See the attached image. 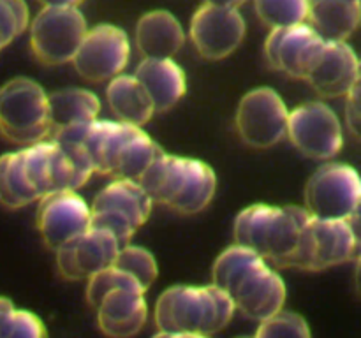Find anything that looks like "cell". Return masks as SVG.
Returning a JSON list of instances; mask_svg holds the SVG:
<instances>
[{
	"label": "cell",
	"mask_w": 361,
	"mask_h": 338,
	"mask_svg": "<svg viewBox=\"0 0 361 338\" xmlns=\"http://www.w3.org/2000/svg\"><path fill=\"white\" fill-rule=\"evenodd\" d=\"M51 141L0 157V204L7 210L28 206L51 194Z\"/></svg>",
	"instance_id": "obj_7"
},
{
	"label": "cell",
	"mask_w": 361,
	"mask_h": 338,
	"mask_svg": "<svg viewBox=\"0 0 361 338\" xmlns=\"http://www.w3.org/2000/svg\"><path fill=\"white\" fill-rule=\"evenodd\" d=\"M56 132H66L80 141L94 173L111 176L113 180L137 183L162 154L161 146L141 127L120 122L95 120Z\"/></svg>",
	"instance_id": "obj_1"
},
{
	"label": "cell",
	"mask_w": 361,
	"mask_h": 338,
	"mask_svg": "<svg viewBox=\"0 0 361 338\" xmlns=\"http://www.w3.org/2000/svg\"><path fill=\"white\" fill-rule=\"evenodd\" d=\"M348 104H345V122L349 130L358 137L360 134V84L353 88L348 95Z\"/></svg>",
	"instance_id": "obj_32"
},
{
	"label": "cell",
	"mask_w": 361,
	"mask_h": 338,
	"mask_svg": "<svg viewBox=\"0 0 361 338\" xmlns=\"http://www.w3.org/2000/svg\"><path fill=\"white\" fill-rule=\"evenodd\" d=\"M235 305L215 285H173L159 296L154 319L161 333L212 337L229 324Z\"/></svg>",
	"instance_id": "obj_5"
},
{
	"label": "cell",
	"mask_w": 361,
	"mask_h": 338,
	"mask_svg": "<svg viewBox=\"0 0 361 338\" xmlns=\"http://www.w3.org/2000/svg\"><path fill=\"white\" fill-rule=\"evenodd\" d=\"M189 37L203 58L222 60L245 37V20L238 9L203 4L192 14Z\"/></svg>",
	"instance_id": "obj_15"
},
{
	"label": "cell",
	"mask_w": 361,
	"mask_h": 338,
	"mask_svg": "<svg viewBox=\"0 0 361 338\" xmlns=\"http://www.w3.org/2000/svg\"><path fill=\"white\" fill-rule=\"evenodd\" d=\"M118 250V242L109 232L90 227L55 250L56 266L67 280H88L99 271L111 268Z\"/></svg>",
	"instance_id": "obj_18"
},
{
	"label": "cell",
	"mask_w": 361,
	"mask_h": 338,
	"mask_svg": "<svg viewBox=\"0 0 361 338\" xmlns=\"http://www.w3.org/2000/svg\"><path fill=\"white\" fill-rule=\"evenodd\" d=\"M106 99L113 115L120 123L143 127L154 116V106L134 76L120 74L106 88Z\"/></svg>",
	"instance_id": "obj_25"
},
{
	"label": "cell",
	"mask_w": 361,
	"mask_h": 338,
	"mask_svg": "<svg viewBox=\"0 0 361 338\" xmlns=\"http://www.w3.org/2000/svg\"><path fill=\"white\" fill-rule=\"evenodd\" d=\"M360 0H310L307 25L324 42H348L360 25Z\"/></svg>",
	"instance_id": "obj_23"
},
{
	"label": "cell",
	"mask_w": 361,
	"mask_h": 338,
	"mask_svg": "<svg viewBox=\"0 0 361 338\" xmlns=\"http://www.w3.org/2000/svg\"><path fill=\"white\" fill-rule=\"evenodd\" d=\"M152 199L140 183L113 180L106 185L90 206V227L109 232L120 249L129 245L137 229L152 213Z\"/></svg>",
	"instance_id": "obj_9"
},
{
	"label": "cell",
	"mask_w": 361,
	"mask_h": 338,
	"mask_svg": "<svg viewBox=\"0 0 361 338\" xmlns=\"http://www.w3.org/2000/svg\"><path fill=\"white\" fill-rule=\"evenodd\" d=\"M361 182L348 164H324L305 185V210L321 220H353L358 217Z\"/></svg>",
	"instance_id": "obj_10"
},
{
	"label": "cell",
	"mask_w": 361,
	"mask_h": 338,
	"mask_svg": "<svg viewBox=\"0 0 361 338\" xmlns=\"http://www.w3.org/2000/svg\"><path fill=\"white\" fill-rule=\"evenodd\" d=\"M0 136L23 148L49 139L48 94L37 81L14 77L0 87Z\"/></svg>",
	"instance_id": "obj_6"
},
{
	"label": "cell",
	"mask_w": 361,
	"mask_h": 338,
	"mask_svg": "<svg viewBox=\"0 0 361 338\" xmlns=\"http://www.w3.org/2000/svg\"><path fill=\"white\" fill-rule=\"evenodd\" d=\"M44 7H80L83 0H37Z\"/></svg>",
	"instance_id": "obj_34"
},
{
	"label": "cell",
	"mask_w": 361,
	"mask_h": 338,
	"mask_svg": "<svg viewBox=\"0 0 361 338\" xmlns=\"http://www.w3.org/2000/svg\"><path fill=\"white\" fill-rule=\"evenodd\" d=\"M356 220H321L309 217L302 227L289 268L321 271L358 257L360 239Z\"/></svg>",
	"instance_id": "obj_8"
},
{
	"label": "cell",
	"mask_w": 361,
	"mask_h": 338,
	"mask_svg": "<svg viewBox=\"0 0 361 338\" xmlns=\"http://www.w3.org/2000/svg\"><path fill=\"white\" fill-rule=\"evenodd\" d=\"M152 203H159L182 215L203 211L214 199L217 176L203 161L162 151L140 182Z\"/></svg>",
	"instance_id": "obj_3"
},
{
	"label": "cell",
	"mask_w": 361,
	"mask_h": 338,
	"mask_svg": "<svg viewBox=\"0 0 361 338\" xmlns=\"http://www.w3.org/2000/svg\"><path fill=\"white\" fill-rule=\"evenodd\" d=\"M245 0H204V4H210V6H219V7H233V9H238Z\"/></svg>",
	"instance_id": "obj_35"
},
{
	"label": "cell",
	"mask_w": 361,
	"mask_h": 338,
	"mask_svg": "<svg viewBox=\"0 0 361 338\" xmlns=\"http://www.w3.org/2000/svg\"><path fill=\"white\" fill-rule=\"evenodd\" d=\"M254 338H312V334L305 317L282 308L275 315L261 320Z\"/></svg>",
	"instance_id": "obj_28"
},
{
	"label": "cell",
	"mask_w": 361,
	"mask_h": 338,
	"mask_svg": "<svg viewBox=\"0 0 361 338\" xmlns=\"http://www.w3.org/2000/svg\"><path fill=\"white\" fill-rule=\"evenodd\" d=\"M185 42L182 23L169 11H150L136 23V46L145 58H173Z\"/></svg>",
	"instance_id": "obj_22"
},
{
	"label": "cell",
	"mask_w": 361,
	"mask_h": 338,
	"mask_svg": "<svg viewBox=\"0 0 361 338\" xmlns=\"http://www.w3.org/2000/svg\"><path fill=\"white\" fill-rule=\"evenodd\" d=\"M97 323L109 338H133L143 330L148 317L145 292L115 289L95 306Z\"/></svg>",
	"instance_id": "obj_20"
},
{
	"label": "cell",
	"mask_w": 361,
	"mask_h": 338,
	"mask_svg": "<svg viewBox=\"0 0 361 338\" xmlns=\"http://www.w3.org/2000/svg\"><path fill=\"white\" fill-rule=\"evenodd\" d=\"M133 76L147 92L155 113L169 111L185 95V74L173 58H143Z\"/></svg>",
	"instance_id": "obj_21"
},
{
	"label": "cell",
	"mask_w": 361,
	"mask_h": 338,
	"mask_svg": "<svg viewBox=\"0 0 361 338\" xmlns=\"http://www.w3.org/2000/svg\"><path fill=\"white\" fill-rule=\"evenodd\" d=\"M286 136L293 146L314 161H330L342 150L344 134L338 116L324 102H307L288 116Z\"/></svg>",
	"instance_id": "obj_12"
},
{
	"label": "cell",
	"mask_w": 361,
	"mask_h": 338,
	"mask_svg": "<svg viewBox=\"0 0 361 338\" xmlns=\"http://www.w3.org/2000/svg\"><path fill=\"white\" fill-rule=\"evenodd\" d=\"M113 266L116 270L123 271V273L130 275L145 292L150 289V285L154 284L159 273L155 257L143 246L130 245V243L118 250Z\"/></svg>",
	"instance_id": "obj_27"
},
{
	"label": "cell",
	"mask_w": 361,
	"mask_h": 338,
	"mask_svg": "<svg viewBox=\"0 0 361 338\" xmlns=\"http://www.w3.org/2000/svg\"><path fill=\"white\" fill-rule=\"evenodd\" d=\"M305 81L323 97H345L360 84V62L355 49L348 42H324Z\"/></svg>",
	"instance_id": "obj_19"
},
{
	"label": "cell",
	"mask_w": 361,
	"mask_h": 338,
	"mask_svg": "<svg viewBox=\"0 0 361 338\" xmlns=\"http://www.w3.org/2000/svg\"><path fill=\"white\" fill-rule=\"evenodd\" d=\"M37 229L51 250H59L90 229V206L73 190L53 192L39 201Z\"/></svg>",
	"instance_id": "obj_16"
},
{
	"label": "cell",
	"mask_w": 361,
	"mask_h": 338,
	"mask_svg": "<svg viewBox=\"0 0 361 338\" xmlns=\"http://www.w3.org/2000/svg\"><path fill=\"white\" fill-rule=\"evenodd\" d=\"M115 289H130V291L145 292L143 289L140 287V284H137L130 275L116 270L115 266L106 268V270L99 271V273H95L94 277L88 278L87 299L88 303H90L92 308H95L97 303L101 301L108 292L115 291Z\"/></svg>",
	"instance_id": "obj_29"
},
{
	"label": "cell",
	"mask_w": 361,
	"mask_h": 338,
	"mask_svg": "<svg viewBox=\"0 0 361 338\" xmlns=\"http://www.w3.org/2000/svg\"><path fill=\"white\" fill-rule=\"evenodd\" d=\"M87 30L80 7H42L30 25L32 53L44 65L73 62Z\"/></svg>",
	"instance_id": "obj_11"
},
{
	"label": "cell",
	"mask_w": 361,
	"mask_h": 338,
	"mask_svg": "<svg viewBox=\"0 0 361 338\" xmlns=\"http://www.w3.org/2000/svg\"><path fill=\"white\" fill-rule=\"evenodd\" d=\"M310 215L302 206L252 204L235 218V245L256 254L271 268H289Z\"/></svg>",
	"instance_id": "obj_4"
},
{
	"label": "cell",
	"mask_w": 361,
	"mask_h": 338,
	"mask_svg": "<svg viewBox=\"0 0 361 338\" xmlns=\"http://www.w3.org/2000/svg\"><path fill=\"white\" fill-rule=\"evenodd\" d=\"M28 27L25 0H0V51Z\"/></svg>",
	"instance_id": "obj_30"
},
{
	"label": "cell",
	"mask_w": 361,
	"mask_h": 338,
	"mask_svg": "<svg viewBox=\"0 0 361 338\" xmlns=\"http://www.w3.org/2000/svg\"><path fill=\"white\" fill-rule=\"evenodd\" d=\"M288 116V108L274 88H256L240 101L235 116L236 132L252 148L275 146L286 137Z\"/></svg>",
	"instance_id": "obj_13"
},
{
	"label": "cell",
	"mask_w": 361,
	"mask_h": 338,
	"mask_svg": "<svg viewBox=\"0 0 361 338\" xmlns=\"http://www.w3.org/2000/svg\"><path fill=\"white\" fill-rule=\"evenodd\" d=\"M2 338H48V331L34 312L16 308Z\"/></svg>",
	"instance_id": "obj_31"
},
{
	"label": "cell",
	"mask_w": 361,
	"mask_h": 338,
	"mask_svg": "<svg viewBox=\"0 0 361 338\" xmlns=\"http://www.w3.org/2000/svg\"><path fill=\"white\" fill-rule=\"evenodd\" d=\"M14 310L16 308H14L13 303H11L7 298H2V296H0V338L4 337L7 326H9Z\"/></svg>",
	"instance_id": "obj_33"
},
{
	"label": "cell",
	"mask_w": 361,
	"mask_h": 338,
	"mask_svg": "<svg viewBox=\"0 0 361 338\" xmlns=\"http://www.w3.org/2000/svg\"><path fill=\"white\" fill-rule=\"evenodd\" d=\"M212 285L229 296L245 317L264 320L284 308L286 285L261 257L240 245L226 249L212 268Z\"/></svg>",
	"instance_id": "obj_2"
},
{
	"label": "cell",
	"mask_w": 361,
	"mask_h": 338,
	"mask_svg": "<svg viewBox=\"0 0 361 338\" xmlns=\"http://www.w3.org/2000/svg\"><path fill=\"white\" fill-rule=\"evenodd\" d=\"M310 0H254L259 20L274 28H289L307 23Z\"/></svg>",
	"instance_id": "obj_26"
},
{
	"label": "cell",
	"mask_w": 361,
	"mask_h": 338,
	"mask_svg": "<svg viewBox=\"0 0 361 338\" xmlns=\"http://www.w3.org/2000/svg\"><path fill=\"white\" fill-rule=\"evenodd\" d=\"M154 338H210V337H201V334H171V333H161V331H159Z\"/></svg>",
	"instance_id": "obj_36"
},
{
	"label": "cell",
	"mask_w": 361,
	"mask_h": 338,
	"mask_svg": "<svg viewBox=\"0 0 361 338\" xmlns=\"http://www.w3.org/2000/svg\"><path fill=\"white\" fill-rule=\"evenodd\" d=\"M323 46V39L303 23L289 28H274L264 42V55L271 69L295 80H305Z\"/></svg>",
	"instance_id": "obj_17"
},
{
	"label": "cell",
	"mask_w": 361,
	"mask_h": 338,
	"mask_svg": "<svg viewBox=\"0 0 361 338\" xmlns=\"http://www.w3.org/2000/svg\"><path fill=\"white\" fill-rule=\"evenodd\" d=\"M99 111H101V102L97 95L85 88H66V90H56L48 95L51 134L67 127L95 122Z\"/></svg>",
	"instance_id": "obj_24"
},
{
	"label": "cell",
	"mask_w": 361,
	"mask_h": 338,
	"mask_svg": "<svg viewBox=\"0 0 361 338\" xmlns=\"http://www.w3.org/2000/svg\"><path fill=\"white\" fill-rule=\"evenodd\" d=\"M130 56V42L116 25L102 23L88 28L74 55L76 73L92 83L111 81L122 74Z\"/></svg>",
	"instance_id": "obj_14"
}]
</instances>
